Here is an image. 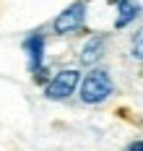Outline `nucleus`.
Masks as SVG:
<instances>
[{
  "label": "nucleus",
  "instance_id": "obj_8",
  "mask_svg": "<svg viewBox=\"0 0 143 151\" xmlns=\"http://www.w3.org/2000/svg\"><path fill=\"white\" fill-rule=\"evenodd\" d=\"M125 151H143V141H133V143H130Z\"/></svg>",
  "mask_w": 143,
  "mask_h": 151
},
{
  "label": "nucleus",
  "instance_id": "obj_2",
  "mask_svg": "<svg viewBox=\"0 0 143 151\" xmlns=\"http://www.w3.org/2000/svg\"><path fill=\"white\" fill-rule=\"evenodd\" d=\"M86 13H89V0H76V3H70L65 11L55 16V21H52V31L55 34H76L86 26Z\"/></svg>",
  "mask_w": 143,
  "mask_h": 151
},
{
  "label": "nucleus",
  "instance_id": "obj_3",
  "mask_svg": "<svg viewBox=\"0 0 143 151\" xmlns=\"http://www.w3.org/2000/svg\"><path fill=\"white\" fill-rule=\"evenodd\" d=\"M24 52L29 58V73H34V81L36 83H44L47 78V65H44V47H47V39L42 31H31L26 39H24Z\"/></svg>",
  "mask_w": 143,
  "mask_h": 151
},
{
  "label": "nucleus",
  "instance_id": "obj_6",
  "mask_svg": "<svg viewBox=\"0 0 143 151\" xmlns=\"http://www.w3.org/2000/svg\"><path fill=\"white\" fill-rule=\"evenodd\" d=\"M112 3H114V8H117L114 29H125V26H130V24L143 13V8H141L138 0H112Z\"/></svg>",
  "mask_w": 143,
  "mask_h": 151
},
{
  "label": "nucleus",
  "instance_id": "obj_4",
  "mask_svg": "<svg viewBox=\"0 0 143 151\" xmlns=\"http://www.w3.org/2000/svg\"><path fill=\"white\" fill-rule=\"evenodd\" d=\"M78 83H81V70H76V68H63V70H57V73L49 78V83L44 86V96L52 99V102H63L70 94H76Z\"/></svg>",
  "mask_w": 143,
  "mask_h": 151
},
{
  "label": "nucleus",
  "instance_id": "obj_5",
  "mask_svg": "<svg viewBox=\"0 0 143 151\" xmlns=\"http://www.w3.org/2000/svg\"><path fill=\"white\" fill-rule=\"evenodd\" d=\"M104 50H107V37H104V34H91V37L83 42V47H81L78 63L86 65V68H94L96 63L104 58Z\"/></svg>",
  "mask_w": 143,
  "mask_h": 151
},
{
  "label": "nucleus",
  "instance_id": "obj_7",
  "mask_svg": "<svg viewBox=\"0 0 143 151\" xmlns=\"http://www.w3.org/2000/svg\"><path fill=\"white\" fill-rule=\"evenodd\" d=\"M130 58L143 63V26L135 31V34H133V39H130Z\"/></svg>",
  "mask_w": 143,
  "mask_h": 151
},
{
  "label": "nucleus",
  "instance_id": "obj_1",
  "mask_svg": "<svg viewBox=\"0 0 143 151\" xmlns=\"http://www.w3.org/2000/svg\"><path fill=\"white\" fill-rule=\"evenodd\" d=\"M78 89H81L78 96H81L83 104H102V102H107L112 96L114 83H112L109 70H104V68H91L89 73L81 78Z\"/></svg>",
  "mask_w": 143,
  "mask_h": 151
}]
</instances>
